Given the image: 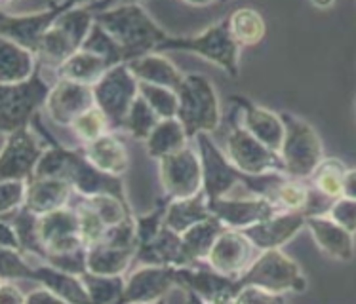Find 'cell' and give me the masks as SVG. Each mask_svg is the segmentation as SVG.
Instances as JSON below:
<instances>
[{"mask_svg":"<svg viewBox=\"0 0 356 304\" xmlns=\"http://www.w3.org/2000/svg\"><path fill=\"white\" fill-rule=\"evenodd\" d=\"M95 23L115 38L126 56V63L143 58L149 53H159L162 44L172 35L154 22L143 4H115L105 6L95 15Z\"/></svg>","mask_w":356,"mask_h":304,"instance_id":"obj_1","label":"cell"},{"mask_svg":"<svg viewBox=\"0 0 356 304\" xmlns=\"http://www.w3.org/2000/svg\"><path fill=\"white\" fill-rule=\"evenodd\" d=\"M162 51L195 53L221 69L231 78H236L240 73V46L234 42L233 35L229 31L227 17L193 37H170L162 44L159 53Z\"/></svg>","mask_w":356,"mask_h":304,"instance_id":"obj_2","label":"cell"},{"mask_svg":"<svg viewBox=\"0 0 356 304\" xmlns=\"http://www.w3.org/2000/svg\"><path fill=\"white\" fill-rule=\"evenodd\" d=\"M179 109L177 120L183 124L191 139H197L202 133H213L221 122L218 92L204 74H185L183 84L177 90Z\"/></svg>","mask_w":356,"mask_h":304,"instance_id":"obj_3","label":"cell"},{"mask_svg":"<svg viewBox=\"0 0 356 304\" xmlns=\"http://www.w3.org/2000/svg\"><path fill=\"white\" fill-rule=\"evenodd\" d=\"M280 115L286 126V137L280 149L284 171L291 179H299V181L311 179L316 167L324 160V145L318 131L314 130L313 124L293 112H280Z\"/></svg>","mask_w":356,"mask_h":304,"instance_id":"obj_4","label":"cell"},{"mask_svg":"<svg viewBox=\"0 0 356 304\" xmlns=\"http://www.w3.org/2000/svg\"><path fill=\"white\" fill-rule=\"evenodd\" d=\"M51 94V86L42 78V69L29 80L0 86V131L2 135L22 128H29L40 110L46 109V103Z\"/></svg>","mask_w":356,"mask_h":304,"instance_id":"obj_5","label":"cell"},{"mask_svg":"<svg viewBox=\"0 0 356 304\" xmlns=\"http://www.w3.org/2000/svg\"><path fill=\"white\" fill-rule=\"evenodd\" d=\"M238 283V291L242 287H259V289L286 295V293H303L307 291V276L299 262L286 255L282 249L265 251L257 255L254 264L248 268Z\"/></svg>","mask_w":356,"mask_h":304,"instance_id":"obj_6","label":"cell"},{"mask_svg":"<svg viewBox=\"0 0 356 304\" xmlns=\"http://www.w3.org/2000/svg\"><path fill=\"white\" fill-rule=\"evenodd\" d=\"M139 97V82L128 63L111 69L94 86L95 107L107 116L111 131H124V124L134 103Z\"/></svg>","mask_w":356,"mask_h":304,"instance_id":"obj_7","label":"cell"},{"mask_svg":"<svg viewBox=\"0 0 356 304\" xmlns=\"http://www.w3.org/2000/svg\"><path fill=\"white\" fill-rule=\"evenodd\" d=\"M46 151L48 143L40 141L33 126L6 133L0 152V181H29Z\"/></svg>","mask_w":356,"mask_h":304,"instance_id":"obj_8","label":"cell"},{"mask_svg":"<svg viewBox=\"0 0 356 304\" xmlns=\"http://www.w3.org/2000/svg\"><path fill=\"white\" fill-rule=\"evenodd\" d=\"M71 4L73 2H51L31 14H10L0 8V38L17 44L37 56L46 33Z\"/></svg>","mask_w":356,"mask_h":304,"instance_id":"obj_9","label":"cell"},{"mask_svg":"<svg viewBox=\"0 0 356 304\" xmlns=\"http://www.w3.org/2000/svg\"><path fill=\"white\" fill-rule=\"evenodd\" d=\"M227 156L240 174L259 177L269 174H286L280 152L270 151L269 146L259 143L250 135L240 122H233L227 135Z\"/></svg>","mask_w":356,"mask_h":304,"instance_id":"obj_10","label":"cell"},{"mask_svg":"<svg viewBox=\"0 0 356 304\" xmlns=\"http://www.w3.org/2000/svg\"><path fill=\"white\" fill-rule=\"evenodd\" d=\"M159 177L164 196L170 200H185L202 194V164L198 151L187 146L160 160Z\"/></svg>","mask_w":356,"mask_h":304,"instance_id":"obj_11","label":"cell"},{"mask_svg":"<svg viewBox=\"0 0 356 304\" xmlns=\"http://www.w3.org/2000/svg\"><path fill=\"white\" fill-rule=\"evenodd\" d=\"M197 145L200 164H202V194L208 200L227 198L236 185H242L244 174H240L231 164L227 152L221 151L208 133L198 135Z\"/></svg>","mask_w":356,"mask_h":304,"instance_id":"obj_12","label":"cell"},{"mask_svg":"<svg viewBox=\"0 0 356 304\" xmlns=\"http://www.w3.org/2000/svg\"><path fill=\"white\" fill-rule=\"evenodd\" d=\"M175 283L185 295H195L206 304H231L238 293V283L216 272L208 262L175 268Z\"/></svg>","mask_w":356,"mask_h":304,"instance_id":"obj_13","label":"cell"},{"mask_svg":"<svg viewBox=\"0 0 356 304\" xmlns=\"http://www.w3.org/2000/svg\"><path fill=\"white\" fill-rule=\"evenodd\" d=\"M211 217H216L223 226L233 230H246L250 226L267 221L280 211L261 196L250 198H219L208 200Z\"/></svg>","mask_w":356,"mask_h":304,"instance_id":"obj_14","label":"cell"},{"mask_svg":"<svg viewBox=\"0 0 356 304\" xmlns=\"http://www.w3.org/2000/svg\"><path fill=\"white\" fill-rule=\"evenodd\" d=\"M255 251L257 249L244 232L227 228L216 242L206 262L221 276H227L231 280H240L257 259Z\"/></svg>","mask_w":356,"mask_h":304,"instance_id":"obj_15","label":"cell"},{"mask_svg":"<svg viewBox=\"0 0 356 304\" xmlns=\"http://www.w3.org/2000/svg\"><path fill=\"white\" fill-rule=\"evenodd\" d=\"M38 232H40V239L46 251L44 261L50 255L73 253L79 249H88L80 238L79 213L71 208L54 211L38 219Z\"/></svg>","mask_w":356,"mask_h":304,"instance_id":"obj_16","label":"cell"},{"mask_svg":"<svg viewBox=\"0 0 356 304\" xmlns=\"http://www.w3.org/2000/svg\"><path fill=\"white\" fill-rule=\"evenodd\" d=\"M231 103L242 112L240 126L250 135H254L259 143L269 146L270 151L280 152L284 137H286V126H284L282 115L267 109L263 105H257L244 95H233Z\"/></svg>","mask_w":356,"mask_h":304,"instance_id":"obj_17","label":"cell"},{"mask_svg":"<svg viewBox=\"0 0 356 304\" xmlns=\"http://www.w3.org/2000/svg\"><path fill=\"white\" fill-rule=\"evenodd\" d=\"M92 107H95L94 87L80 86L69 80H58L51 86V94L44 110L54 124L71 128L74 120Z\"/></svg>","mask_w":356,"mask_h":304,"instance_id":"obj_18","label":"cell"},{"mask_svg":"<svg viewBox=\"0 0 356 304\" xmlns=\"http://www.w3.org/2000/svg\"><path fill=\"white\" fill-rule=\"evenodd\" d=\"M177 287L175 268L138 267L126 278L122 304H151L166 298Z\"/></svg>","mask_w":356,"mask_h":304,"instance_id":"obj_19","label":"cell"},{"mask_svg":"<svg viewBox=\"0 0 356 304\" xmlns=\"http://www.w3.org/2000/svg\"><path fill=\"white\" fill-rule=\"evenodd\" d=\"M307 217L309 215L305 213H282L280 211L267 221L257 223L242 232L250 238V242L254 244L259 253L275 251V249H282L286 244H290L291 239L305 228Z\"/></svg>","mask_w":356,"mask_h":304,"instance_id":"obj_20","label":"cell"},{"mask_svg":"<svg viewBox=\"0 0 356 304\" xmlns=\"http://www.w3.org/2000/svg\"><path fill=\"white\" fill-rule=\"evenodd\" d=\"M305 228L318 247L320 253L339 262H349L355 257V236L324 215L307 217Z\"/></svg>","mask_w":356,"mask_h":304,"instance_id":"obj_21","label":"cell"},{"mask_svg":"<svg viewBox=\"0 0 356 304\" xmlns=\"http://www.w3.org/2000/svg\"><path fill=\"white\" fill-rule=\"evenodd\" d=\"M73 187L58 177H31L27 181L25 208L38 217L69 208Z\"/></svg>","mask_w":356,"mask_h":304,"instance_id":"obj_22","label":"cell"},{"mask_svg":"<svg viewBox=\"0 0 356 304\" xmlns=\"http://www.w3.org/2000/svg\"><path fill=\"white\" fill-rule=\"evenodd\" d=\"M136 262L138 267H191L185 247H183L181 234L170 230L168 226H164V230L160 232L156 238L138 247Z\"/></svg>","mask_w":356,"mask_h":304,"instance_id":"obj_23","label":"cell"},{"mask_svg":"<svg viewBox=\"0 0 356 304\" xmlns=\"http://www.w3.org/2000/svg\"><path fill=\"white\" fill-rule=\"evenodd\" d=\"M82 151L99 171L113 177H122L130 167V154L117 131H109L94 143L84 145Z\"/></svg>","mask_w":356,"mask_h":304,"instance_id":"obj_24","label":"cell"},{"mask_svg":"<svg viewBox=\"0 0 356 304\" xmlns=\"http://www.w3.org/2000/svg\"><path fill=\"white\" fill-rule=\"evenodd\" d=\"M131 74L138 82L153 84V86L168 87L177 92L185 80V74L179 71V67L172 63L164 53H149L143 58L134 59L128 63Z\"/></svg>","mask_w":356,"mask_h":304,"instance_id":"obj_25","label":"cell"},{"mask_svg":"<svg viewBox=\"0 0 356 304\" xmlns=\"http://www.w3.org/2000/svg\"><path fill=\"white\" fill-rule=\"evenodd\" d=\"M31 282L50 289L51 293H56L58 297H61L69 304H94L80 276L69 274V272L58 270L50 264L35 267Z\"/></svg>","mask_w":356,"mask_h":304,"instance_id":"obj_26","label":"cell"},{"mask_svg":"<svg viewBox=\"0 0 356 304\" xmlns=\"http://www.w3.org/2000/svg\"><path fill=\"white\" fill-rule=\"evenodd\" d=\"M38 67V59L33 51L0 38V86H12L29 80Z\"/></svg>","mask_w":356,"mask_h":304,"instance_id":"obj_27","label":"cell"},{"mask_svg":"<svg viewBox=\"0 0 356 304\" xmlns=\"http://www.w3.org/2000/svg\"><path fill=\"white\" fill-rule=\"evenodd\" d=\"M189 135L183 128V124L177 118H168V120H160L159 126L149 135L145 141V149L149 158L160 160L172 156L175 152L183 151L189 146Z\"/></svg>","mask_w":356,"mask_h":304,"instance_id":"obj_28","label":"cell"},{"mask_svg":"<svg viewBox=\"0 0 356 304\" xmlns=\"http://www.w3.org/2000/svg\"><path fill=\"white\" fill-rule=\"evenodd\" d=\"M109 71L111 67L102 58H97L86 50H80L67 61L65 65L59 67L56 74H58V80H69L80 86L94 87Z\"/></svg>","mask_w":356,"mask_h":304,"instance_id":"obj_29","label":"cell"},{"mask_svg":"<svg viewBox=\"0 0 356 304\" xmlns=\"http://www.w3.org/2000/svg\"><path fill=\"white\" fill-rule=\"evenodd\" d=\"M210 217V205H208V198L204 194L168 202L166 226L177 234H185L189 228Z\"/></svg>","mask_w":356,"mask_h":304,"instance_id":"obj_30","label":"cell"},{"mask_svg":"<svg viewBox=\"0 0 356 304\" xmlns=\"http://www.w3.org/2000/svg\"><path fill=\"white\" fill-rule=\"evenodd\" d=\"M225 230L227 226L221 225L216 217H210L189 228L185 234H181L183 247H185V253H187L191 267L197 264V262L208 261L216 242Z\"/></svg>","mask_w":356,"mask_h":304,"instance_id":"obj_31","label":"cell"},{"mask_svg":"<svg viewBox=\"0 0 356 304\" xmlns=\"http://www.w3.org/2000/svg\"><path fill=\"white\" fill-rule=\"evenodd\" d=\"M229 31L233 35L234 42L240 48H252L263 42V38L267 35V23L263 19L261 12H257L254 8H238L233 14L227 17Z\"/></svg>","mask_w":356,"mask_h":304,"instance_id":"obj_32","label":"cell"},{"mask_svg":"<svg viewBox=\"0 0 356 304\" xmlns=\"http://www.w3.org/2000/svg\"><path fill=\"white\" fill-rule=\"evenodd\" d=\"M136 261V251L118 247L94 246L88 249V272L97 276H124Z\"/></svg>","mask_w":356,"mask_h":304,"instance_id":"obj_33","label":"cell"},{"mask_svg":"<svg viewBox=\"0 0 356 304\" xmlns=\"http://www.w3.org/2000/svg\"><path fill=\"white\" fill-rule=\"evenodd\" d=\"M347 171H349V167L339 158H324L311 177V187L320 196L334 202L337 198H343Z\"/></svg>","mask_w":356,"mask_h":304,"instance_id":"obj_34","label":"cell"},{"mask_svg":"<svg viewBox=\"0 0 356 304\" xmlns=\"http://www.w3.org/2000/svg\"><path fill=\"white\" fill-rule=\"evenodd\" d=\"M38 215L31 213L27 208H22L19 211H15L12 215H8L2 221H6L12 225V228L17 234V238L22 242V249L25 255H35L38 259L46 257L44 251L42 239H40V232H38Z\"/></svg>","mask_w":356,"mask_h":304,"instance_id":"obj_35","label":"cell"},{"mask_svg":"<svg viewBox=\"0 0 356 304\" xmlns=\"http://www.w3.org/2000/svg\"><path fill=\"white\" fill-rule=\"evenodd\" d=\"M94 304H122L126 278L124 276H97L92 272L80 276Z\"/></svg>","mask_w":356,"mask_h":304,"instance_id":"obj_36","label":"cell"},{"mask_svg":"<svg viewBox=\"0 0 356 304\" xmlns=\"http://www.w3.org/2000/svg\"><path fill=\"white\" fill-rule=\"evenodd\" d=\"M82 50H86L90 51V53L97 56V58H102L111 69L126 63V56H124V50L120 48V44L111 37L109 33L103 29L102 25H97V23H95L94 27H92V31H90V35H88L86 42L82 46Z\"/></svg>","mask_w":356,"mask_h":304,"instance_id":"obj_37","label":"cell"},{"mask_svg":"<svg viewBox=\"0 0 356 304\" xmlns=\"http://www.w3.org/2000/svg\"><path fill=\"white\" fill-rule=\"evenodd\" d=\"M159 116L154 115V110L149 107V103L139 95L130 112H128V118H126V124H124V131L136 141L145 143L149 135L154 131V128L159 126Z\"/></svg>","mask_w":356,"mask_h":304,"instance_id":"obj_38","label":"cell"},{"mask_svg":"<svg viewBox=\"0 0 356 304\" xmlns=\"http://www.w3.org/2000/svg\"><path fill=\"white\" fill-rule=\"evenodd\" d=\"M69 130L73 131L74 137L79 139L82 146H84L94 143V141H97L103 135H107L111 131V124L102 110L97 109V107H92L84 115H80Z\"/></svg>","mask_w":356,"mask_h":304,"instance_id":"obj_39","label":"cell"},{"mask_svg":"<svg viewBox=\"0 0 356 304\" xmlns=\"http://www.w3.org/2000/svg\"><path fill=\"white\" fill-rule=\"evenodd\" d=\"M139 95L149 103V107L154 110V115L159 116L160 120L177 118V109H179L177 92L168 90V87H160L153 86V84H145V82H139Z\"/></svg>","mask_w":356,"mask_h":304,"instance_id":"obj_40","label":"cell"},{"mask_svg":"<svg viewBox=\"0 0 356 304\" xmlns=\"http://www.w3.org/2000/svg\"><path fill=\"white\" fill-rule=\"evenodd\" d=\"M82 200L99 215V219L107 225V228L120 225L122 221H126V219L134 215L130 203L122 202L117 196L102 194L94 196V198H82Z\"/></svg>","mask_w":356,"mask_h":304,"instance_id":"obj_41","label":"cell"},{"mask_svg":"<svg viewBox=\"0 0 356 304\" xmlns=\"http://www.w3.org/2000/svg\"><path fill=\"white\" fill-rule=\"evenodd\" d=\"M76 213H79V223H80V238L84 242V246L90 249V247L99 246L107 234V225L103 223L99 215L95 213L90 205H88L84 200L74 208Z\"/></svg>","mask_w":356,"mask_h":304,"instance_id":"obj_42","label":"cell"},{"mask_svg":"<svg viewBox=\"0 0 356 304\" xmlns=\"http://www.w3.org/2000/svg\"><path fill=\"white\" fill-rule=\"evenodd\" d=\"M27 181H0V219L25 208Z\"/></svg>","mask_w":356,"mask_h":304,"instance_id":"obj_43","label":"cell"},{"mask_svg":"<svg viewBox=\"0 0 356 304\" xmlns=\"http://www.w3.org/2000/svg\"><path fill=\"white\" fill-rule=\"evenodd\" d=\"M102 244L111 247H118V249H131L138 251V225H136V215H131L120 225L111 226Z\"/></svg>","mask_w":356,"mask_h":304,"instance_id":"obj_44","label":"cell"},{"mask_svg":"<svg viewBox=\"0 0 356 304\" xmlns=\"http://www.w3.org/2000/svg\"><path fill=\"white\" fill-rule=\"evenodd\" d=\"M35 267L31 264L22 251L2 249V282H17L33 278Z\"/></svg>","mask_w":356,"mask_h":304,"instance_id":"obj_45","label":"cell"},{"mask_svg":"<svg viewBox=\"0 0 356 304\" xmlns=\"http://www.w3.org/2000/svg\"><path fill=\"white\" fill-rule=\"evenodd\" d=\"M327 217L335 221L337 225L356 236V200L350 198H337L332 202L326 213Z\"/></svg>","mask_w":356,"mask_h":304,"instance_id":"obj_46","label":"cell"},{"mask_svg":"<svg viewBox=\"0 0 356 304\" xmlns=\"http://www.w3.org/2000/svg\"><path fill=\"white\" fill-rule=\"evenodd\" d=\"M46 264L69 272V274L82 276L88 272V249H79L73 253L63 255H50L46 259Z\"/></svg>","mask_w":356,"mask_h":304,"instance_id":"obj_47","label":"cell"},{"mask_svg":"<svg viewBox=\"0 0 356 304\" xmlns=\"http://www.w3.org/2000/svg\"><path fill=\"white\" fill-rule=\"evenodd\" d=\"M231 304H286V295H277L259 287H242Z\"/></svg>","mask_w":356,"mask_h":304,"instance_id":"obj_48","label":"cell"},{"mask_svg":"<svg viewBox=\"0 0 356 304\" xmlns=\"http://www.w3.org/2000/svg\"><path fill=\"white\" fill-rule=\"evenodd\" d=\"M27 295H23L15 282H0V304H25Z\"/></svg>","mask_w":356,"mask_h":304,"instance_id":"obj_49","label":"cell"},{"mask_svg":"<svg viewBox=\"0 0 356 304\" xmlns=\"http://www.w3.org/2000/svg\"><path fill=\"white\" fill-rule=\"evenodd\" d=\"M0 246H2V249H14V251H22L23 253L22 242L17 238L12 225L6 223V221H0Z\"/></svg>","mask_w":356,"mask_h":304,"instance_id":"obj_50","label":"cell"},{"mask_svg":"<svg viewBox=\"0 0 356 304\" xmlns=\"http://www.w3.org/2000/svg\"><path fill=\"white\" fill-rule=\"evenodd\" d=\"M25 304H69L65 303L63 298L58 297L56 293H51L50 289H46V287H38V289L31 291L29 295H27V303Z\"/></svg>","mask_w":356,"mask_h":304,"instance_id":"obj_51","label":"cell"},{"mask_svg":"<svg viewBox=\"0 0 356 304\" xmlns=\"http://www.w3.org/2000/svg\"><path fill=\"white\" fill-rule=\"evenodd\" d=\"M343 198L356 200V167H349V171H347L345 187H343Z\"/></svg>","mask_w":356,"mask_h":304,"instance_id":"obj_52","label":"cell"},{"mask_svg":"<svg viewBox=\"0 0 356 304\" xmlns=\"http://www.w3.org/2000/svg\"><path fill=\"white\" fill-rule=\"evenodd\" d=\"M187 304H206V303H202V301H200L198 297H195V295H187Z\"/></svg>","mask_w":356,"mask_h":304,"instance_id":"obj_53","label":"cell"},{"mask_svg":"<svg viewBox=\"0 0 356 304\" xmlns=\"http://www.w3.org/2000/svg\"><path fill=\"white\" fill-rule=\"evenodd\" d=\"M151 304H168L166 298H162V301H156V303H151Z\"/></svg>","mask_w":356,"mask_h":304,"instance_id":"obj_54","label":"cell"}]
</instances>
